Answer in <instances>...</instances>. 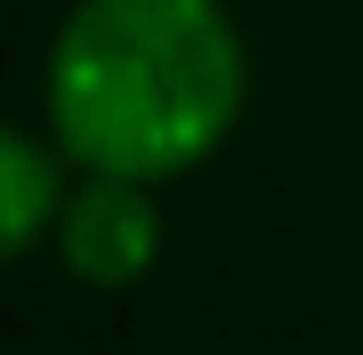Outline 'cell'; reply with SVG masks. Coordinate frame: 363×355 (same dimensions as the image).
Listing matches in <instances>:
<instances>
[{
    "label": "cell",
    "instance_id": "3957f363",
    "mask_svg": "<svg viewBox=\"0 0 363 355\" xmlns=\"http://www.w3.org/2000/svg\"><path fill=\"white\" fill-rule=\"evenodd\" d=\"M0 194H9V259H25L65 210V154H49L33 130H9L0 137Z\"/></svg>",
    "mask_w": 363,
    "mask_h": 355
},
{
    "label": "cell",
    "instance_id": "7a4b0ae2",
    "mask_svg": "<svg viewBox=\"0 0 363 355\" xmlns=\"http://www.w3.org/2000/svg\"><path fill=\"white\" fill-rule=\"evenodd\" d=\"M57 250L81 283L97 291H130L162 250V210H154V186L138 178H81L57 210Z\"/></svg>",
    "mask_w": 363,
    "mask_h": 355
},
{
    "label": "cell",
    "instance_id": "6da1fadb",
    "mask_svg": "<svg viewBox=\"0 0 363 355\" xmlns=\"http://www.w3.org/2000/svg\"><path fill=\"white\" fill-rule=\"evenodd\" d=\"M40 97L65 162L154 186L226 145L250 57L218 0H81L57 25Z\"/></svg>",
    "mask_w": 363,
    "mask_h": 355
}]
</instances>
